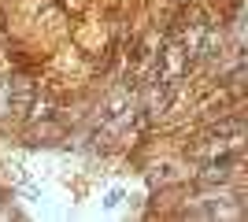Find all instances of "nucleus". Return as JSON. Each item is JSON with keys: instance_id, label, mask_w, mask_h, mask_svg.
<instances>
[{"instance_id": "f257e3e1", "label": "nucleus", "mask_w": 248, "mask_h": 222, "mask_svg": "<svg viewBox=\"0 0 248 222\" xmlns=\"http://www.w3.org/2000/svg\"><path fill=\"white\" fill-rule=\"evenodd\" d=\"M119 204H123V189H111L104 196V207H119Z\"/></svg>"}]
</instances>
